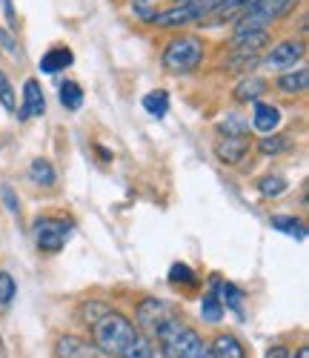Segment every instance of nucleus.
<instances>
[{
	"mask_svg": "<svg viewBox=\"0 0 309 358\" xmlns=\"http://www.w3.org/2000/svg\"><path fill=\"white\" fill-rule=\"evenodd\" d=\"M206 43L198 35H175L161 55V64L169 75H189L201 66Z\"/></svg>",
	"mask_w": 309,
	"mask_h": 358,
	"instance_id": "obj_1",
	"label": "nucleus"
},
{
	"mask_svg": "<svg viewBox=\"0 0 309 358\" xmlns=\"http://www.w3.org/2000/svg\"><path fill=\"white\" fill-rule=\"evenodd\" d=\"M135 324L120 315V313H106L95 327H92V341H95V350L106 352V355H120L123 350H127V344L135 338Z\"/></svg>",
	"mask_w": 309,
	"mask_h": 358,
	"instance_id": "obj_2",
	"label": "nucleus"
},
{
	"mask_svg": "<svg viewBox=\"0 0 309 358\" xmlns=\"http://www.w3.org/2000/svg\"><path fill=\"white\" fill-rule=\"evenodd\" d=\"M301 6V0H252L235 17V29H269Z\"/></svg>",
	"mask_w": 309,
	"mask_h": 358,
	"instance_id": "obj_3",
	"label": "nucleus"
},
{
	"mask_svg": "<svg viewBox=\"0 0 309 358\" xmlns=\"http://www.w3.org/2000/svg\"><path fill=\"white\" fill-rule=\"evenodd\" d=\"M32 235H35V244L41 252L55 255L64 250V244L72 238V224L64 218H38Z\"/></svg>",
	"mask_w": 309,
	"mask_h": 358,
	"instance_id": "obj_4",
	"label": "nucleus"
},
{
	"mask_svg": "<svg viewBox=\"0 0 309 358\" xmlns=\"http://www.w3.org/2000/svg\"><path fill=\"white\" fill-rule=\"evenodd\" d=\"M195 20H203L201 3H198V0H180L178 6H169L164 12H154L146 23L158 26V29H180V26H189Z\"/></svg>",
	"mask_w": 309,
	"mask_h": 358,
	"instance_id": "obj_5",
	"label": "nucleus"
},
{
	"mask_svg": "<svg viewBox=\"0 0 309 358\" xmlns=\"http://www.w3.org/2000/svg\"><path fill=\"white\" fill-rule=\"evenodd\" d=\"M303 55H306L303 41H281L264 57V66L266 69H292L298 61H303Z\"/></svg>",
	"mask_w": 309,
	"mask_h": 358,
	"instance_id": "obj_6",
	"label": "nucleus"
},
{
	"mask_svg": "<svg viewBox=\"0 0 309 358\" xmlns=\"http://www.w3.org/2000/svg\"><path fill=\"white\" fill-rule=\"evenodd\" d=\"M246 152H250V138L246 135H224L218 143H215V158H218L221 164H240L246 158Z\"/></svg>",
	"mask_w": 309,
	"mask_h": 358,
	"instance_id": "obj_7",
	"label": "nucleus"
},
{
	"mask_svg": "<svg viewBox=\"0 0 309 358\" xmlns=\"http://www.w3.org/2000/svg\"><path fill=\"white\" fill-rule=\"evenodd\" d=\"M229 43L235 52L258 55L264 46H269V29H235Z\"/></svg>",
	"mask_w": 309,
	"mask_h": 358,
	"instance_id": "obj_8",
	"label": "nucleus"
},
{
	"mask_svg": "<svg viewBox=\"0 0 309 358\" xmlns=\"http://www.w3.org/2000/svg\"><path fill=\"white\" fill-rule=\"evenodd\" d=\"M46 112V98H43V89L35 78H29L23 83V106H20V117L29 121V117H41Z\"/></svg>",
	"mask_w": 309,
	"mask_h": 358,
	"instance_id": "obj_9",
	"label": "nucleus"
},
{
	"mask_svg": "<svg viewBox=\"0 0 309 358\" xmlns=\"http://www.w3.org/2000/svg\"><path fill=\"white\" fill-rule=\"evenodd\" d=\"M166 315H169V304L161 301V298H143V301L138 304V310H135L138 324L149 327V330H154V327H158Z\"/></svg>",
	"mask_w": 309,
	"mask_h": 358,
	"instance_id": "obj_10",
	"label": "nucleus"
},
{
	"mask_svg": "<svg viewBox=\"0 0 309 358\" xmlns=\"http://www.w3.org/2000/svg\"><path fill=\"white\" fill-rule=\"evenodd\" d=\"M72 64H75V55H72V49H69V46H52V49L41 57L38 69H41L43 75H57V72L69 69Z\"/></svg>",
	"mask_w": 309,
	"mask_h": 358,
	"instance_id": "obj_11",
	"label": "nucleus"
},
{
	"mask_svg": "<svg viewBox=\"0 0 309 358\" xmlns=\"http://www.w3.org/2000/svg\"><path fill=\"white\" fill-rule=\"evenodd\" d=\"M278 124H281V109L266 103V101H255V106H252V127L261 135H269V132L278 129Z\"/></svg>",
	"mask_w": 309,
	"mask_h": 358,
	"instance_id": "obj_12",
	"label": "nucleus"
},
{
	"mask_svg": "<svg viewBox=\"0 0 309 358\" xmlns=\"http://www.w3.org/2000/svg\"><path fill=\"white\" fill-rule=\"evenodd\" d=\"M55 355L57 358H92L95 355V344H89L78 336H60L55 344Z\"/></svg>",
	"mask_w": 309,
	"mask_h": 358,
	"instance_id": "obj_13",
	"label": "nucleus"
},
{
	"mask_svg": "<svg viewBox=\"0 0 309 358\" xmlns=\"http://www.w3.org/2000/svg\"><path fill=\"white\" fill-rule=\"evenodd\" d=\"M275 86H278V92H284V95H303L309 86V69H289L275 80Z\"/></svg>",
	"mask_w": 309,
	"mask_h": 358,
	"instance_id": "obj_14",
	"label": "nucleus"
},
{
	"mask_svg": "<svg viewBox=\"0 0 309 358\" xmlns=\"http://www.w3.org/2000/svg\"><path fill=\"white\" fill-rule=\"evenodd\" d=\"M209 350L212 358H246V350L235 336H218L215 344H209Z\"/></svg>",
	"mask_w": 309,
	"mask_h": 358,
	"instance_id": "obj_15",
	"label": "nucleus"
},
{
	"mask_svg": "<svg viewBox=\"0 0 309 358\" xmlns=\"http://www.w3.org/2000/svg\"><path fill=\"white\" fill-rule=\"evenodd\" d=\"M264 92H266V80H261V78H246V80H240L238 89H235V101H238V103H255V101H261Z\"/></svg>",
	"mask_w": 309,
	"mask_h": 358,
	"instance_id": "obj_16",
	"label": "nucleus"
},
{
	"mask_svg": "<svg viewBox=\"0 0 309 358\" xmlns=\"http://www.w3.org/2000/svg\"><path fill=\"white\" fill-rule=\"evenodd\" d=\"M29 178H32V184H38V187H52L57 181V172H55L52 161L35 158L32 166H29Z\"/></svg>",
	"mask_w": 309,
	"mask_h": 358,
	"instance_id": "obj_17",
	"label": "nucleus"
},
{
	"mask_svg": "<svg viewBox=\"0 0 309 358\" xmlns=\"http://www.w3.org/2000/svg\"><path fill=\"white\" fill-rule=\"evenodd\" d=\"M218 298H221L224 310H232V313L243 310V289H238L229 281H218Z\"/></svg>",
	"mask_w": 309,
	"mask_h": 358,
	"instance_id": "obj_18",
	"label": "nucleus"
},
{
	"mask_svg": "<svg viewBox=\"0 0 309 358\" xmlns=\"http://www.w3.org/2000/svg\"><path fill=\"white\" fill-rule=\"evenodd\" d=\"M141 106H143L146 115H152V117H164V115L169 112V95L164 92V89H154V92L143 95Z\"/></svg>",
	"mask_w": 309,
	"mask_h": 358,
	"instance_id": "obj_19",
	"label": "nucleus"
},
{
	"mask_svg": "<svg viewBox=\"0 0 309 358\" xmlns=\"http://www.w3.org/2000/svg\"><path fill=\"white\" fill-rule=\"evenodd\" d=\"M109 310H112V307L103 304V301H83V304L78 307V321L86 324V327H95Z\"/></svg>",
	"mask_w": 309,
	"mask_h": 358,
	"instance_id": "obj_20",
	"label": "nucleus"
},
{
	"mask_svg": "<svg viewBox=\"0 0 309 358\" xmlns=\"http://www.w3.org/2000/svg\"><path fill=\"white\" fill-rule=\"evenodd\" d=\"M201 318H203L206 324H218V321L224 318V304H221L218 292H206V295L201 298Z\"/></svg>",
	"mask_w": 309,
	"mask_h": 358,
	"instance_id": "obj_21",
	"label": "nucleus"
},
{
	"mask_svg": "<svg viewBox=\"0 0 309 358\" xmlns=\"http://www.w3.org/2000/svg\"><path fill=\"white\" fill-rule=\"evenodd\" d=\"M272 227H275V229H281L284 235L298 238V241H303V238H306V227H303V221H298V218H292V215H272Z\"/></svg>",
	"mask_w": 309,
	"mask_h": 358,
	"instance_id": "obj_22",
	"label": "nucleus"
},
{
	"mask_svg": "<svg viewBox=\"0 0 309 358\" xmlns=\"http://www.w3.org/2000/svg\"><path fill=\"white\" fill-rule=\"evenodd\" d=\"M60 103H64L66 109H72V112H78L83 106V89H80V83L66 80L64 86H60Z\"/></svg>",
	"mask_w": 309,
	"mask_h": 358,
	"instance_id": "obj_23",
	"label": "nucleus"
},
{
	"mask_svg": "<svg viewBox=\"0 0 309 358\" xmlns=\"http://www.w3.org/2000/svg\"><path fill=\"white\" fill-rule=\"evenodd\" d=\"M117 358H154V347H152L143 336H135V338L127 344V350H123Z\"/></svg>",
	"mask_w": 309,
	"mask_h": 358,
	"instance_id": "obj_24",
	"label": "nucleus"
},
{
	"mask_svg": "<svg viewBox=\"0 0 309 358\" xmlns=\"http://www.w3.org/2000/svg\"><path fill=\"white\" fill-rule=\"evenodd\" d=\"M169 284H187V287H198V275L189 270L187 264H172V270H169Z\"/></svg>",
	"mask_w": 309,
	"mask_h": 358,
	"instance_id": "obj_25",
	"label": "nucleus"
},
{
	"mask_svg": "<svg viewBox=\"0 0 309 358\" xmlns=\"http://www.w3.org/2000/svg\"><path fill=\"white\" fill-rule=\"evenodd\" d=\"M284 149H287V138H284V135L269 132L266 138L258 141V152H261V155H278V152H284Z\"/></svg>",
	"mask_w": 309,
	"mask_h": 358,
	"instance_id": "obj_26",
	"label": "nucleus"
},
{
	"mask_svg": "<svg viewBox=\"0 0 309 358\" xmlns=\"http://www.w3.org/2000/svg\"><path fill=\"white\" fill-rule=\"evenodd\" d=\"M221 132L224 135H246V132H250V121H243L238 112H229L221 121Z\"/></svg>",
	"mask_w": 309,
	"mask_h": 358,
	"instance_id": "obj_27",
	"label": "nucleus"
},
{
	"mask_svg": "<svg viewBox=\"0 0 309 358\" xmlns=\"http://www.w3.org/2000/svg\"><path fill=\"white\" fill-rule=\"evenodd\" d=\"M287 181L281 175H266L264 181L258 184V189H261V195H266V198H275V195H281V192H287Z\"/></svg>",
	"mask_w": 309,
	"mask_h": 358,
	"instance_id": "obj_28",
	"label": "nucleus"
},
{
	"mask_svg": "<svg viewBox=\"0 0 309 358\" xmlns=\"http://www.w3.org/2000/svg\"><path fill=\"white\" fill-rule=\"evenodd\" d=\"M15 292H17V284H15V278H12L9 273H0V310L12 304Z\"/></svg>",
	"mask_w": 309,
	"mask_h": 358,
	"instance_id": "obj_29",
	"label": "nucleus"
},
{
	"mask_svg": "<svg viewBox=\"0 0 309 358\" xmlns=\"http://www.w3.org/2000/svg\"><path fill=\"white\" fill-rule=\"evenodd\" d=\"M0 103H3V109H15V103H17V98H15V86L9 83V78H6V72L0 69Z\"/></svg>",
	"mask_w": 309,
	"mask_h": 358,
	"instance_id": "obj_30",
	"label": "nucleus"
},
{
	"mask_svg": "<svg viewBox=\"0 0 309 358\" xmlns=\"http://www.w3.org/2000/svg\"><path fill=\"white\" fill-rule=\"evenodd\" d=\"M0 52L3 55H9V57H20V46H17V41H15V35H12V29H3L0 26Z\"/></svg>",
	"mask_w": 309,
	"mask_h": 358,
	"instance_id": "obj_31",
	"label": "nucleus"
},
{
	"mask_svg": "<svg viewBox=\"0 0 309 358\" xmlns=\"http://www.w3.org/2000/svg\"><path fill=\"white\" fill-rule=\"evenodd\" d=\"M0 198H3L6 210H9L12 215H17V213H20V201H17V195H15V189H12L9 184H3V187H0Z\"/></svg>",
	"mask_w": 309,
	"mask_h": 358,
	"instance_id": "obj_32",
	"label": "nucleus"
},
{
	"mask_svg": "<svg viewBox=\"0 0 309 358\" xmlns=\"http://www.w3.org/2000/svg\"><path fill=\"white\" fill-rule=\"evenodd\" d=\"M132 9H135V12H138L143 20H149V17L154 15V12H152V3H149V0H138V3H132Z\"/></svg>",
	"mask_w": 309,
	"mask_h": 358,
	"instance_id": "obj_33",
	"label": "nucleus"
},
{
	"mask_svg": "<svg viewBox=\"0 0 309 358\" xmlns=\"http://www.w3.org/2000/svg\"><path fill=\"white\" fill-rule=\"evenodd\" d=\"M0 3H3V15H6L9 26L15 29V26H17V17H15V6H12V0H0Z\"/></svg>",
	"mask_w": 309,
	"mask_h": 358,
	"instance_id": "obj_34",
	"label": "nucleus"
},
{
	"mask_svg": "<svg viewBox=\"0 0 309 358\" xmlns=\"http://www.w3.org/2000/svg\"><path fill=\"white\" fill-rule=\"evenodd\" d=\"M266 358H289V350H287V347H272V350L266 352Z\"/></svg>",
	"mask_w": 309,
	"mask_h": 358,
	"instance_id": "obj_35",
	"label": "nucleus"
},
{
	"mask_svg": "<svg viewBox=\"0 0 309 358\" xmlns=\"http://www.w3.org/2000/svg\"><path fill=\"white\" fill-rule=\"evenodd\" d=\"M292 358H309V347H306V344H301V347L295 350V355H292Z\"/></svg>",
	"mask_w": 309,
	"mask_h": 358,
	"instance_id": "obj_36",
	"label": "nucleus"
}]
</instances>
